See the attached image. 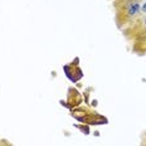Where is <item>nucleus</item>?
Wrapping results in <instances>:
<instances>
[{"label":"nucleus","mask_w":146,"mask_h":146,"mask_svg":"<svg viewBox=\"0 0 146 146\" xmlns=\"http://www.w3.org/2000/svg\"><path fill=\"white\" fill-rule=\"evenodd\" d=\"M140 11V4L137 1H131L129 5H127V14L130 17H133Z\"/></svg>","instance_id":"nucleus-1"},{"label":"nucleus","mask_w":146,"mask_h":146,"mask_svg":"<svg viewBox=\"0 0 146 146\" xmlns=\"http://www.w3.org/2000/svg\"><path fill=\"white\" fill-rule=\"evenodd\" d=\"M141 9H142V11H144V13H146V3H145L144 5H142V8H141Z\"/></svg>","instance_id":"nucleus-2"},{"label":"nucleus","mask_w":146,"mask_h":146,"mask_svg":"<svg viewBox=\"0 0 146 146\" xmlns=\"http://www.w3.org/2000/svg\"><path fill=\"white\" fill-rule=\"evenodd\" d=\"M144 24H145V27H146V18H145V20H144Z\"/></svg>","instance_id":"nucleus-3"}]
</instances>
